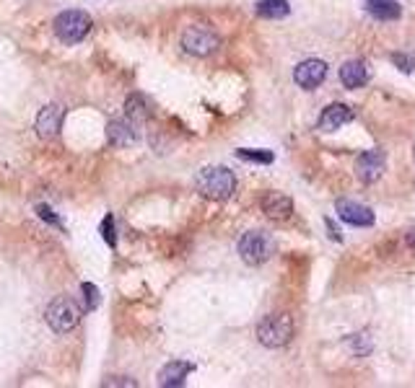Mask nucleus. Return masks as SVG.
Instances as JSON below:
<instances>
[{"mask_svg": "<svg viewBox=\"0 0 415 388\" xmlns=\"http://www.w3.org/2000/svg\"><path fill=\"white\" fill-rule=\"evenodd\" d=\"M366 13L374 16L377 21H397L402 16V8L395 0H369L366 3Z\"/></svg>", "mask_w": 415, "mask_h": 388, "instance_id": "obj_16", "label": "nucleus"}, {"mask_svg": "<svg viewBox=\"0 0 415 388\" xmlns=\"http://www.w3.org/2000/svg\"><path fill=\"white\" fill-rule=\"evenodd\" d=\"M257 16L262 18H283L291 13L288 0H257Z\"/></svg>", "mask_w": 415, "mask_h": 388, "instance_id": "obj_18", "label": "nucleus"}, {"mask_svg": "<svg viewBox=\"0 0 415 388\" xmlns=\"http://www.w3.org/2000/svg\"><path fill=\"white\" fill-rule=\"evenodd\" d=\"M148 114H151V109H148L146 96H140V93H130L128 101H125V117H128L133 125L138 127V125H143V122H146Z\"/></svg>", "mask_w": 415, "mask_h": 388, "instance_id": "obj_17", "label": "nucleus"}, {"mask_svg": "<svg viewBox=\"0 0 415 388\" xmlns=\"http://www.w3.org/2000/svg\"><path fill=\"white\" fill-rule=\"evenodd\" d=\"M107 140H110L112 148H130V145L138 143V132H135V125L125 119H112L107 125Z\"/></svg>", "mask_w": 415, "mask_h": 388, "instance_id": "obj_11", "label": "nucleus"}, {"mask_svg": "<svg viewBox=\"0 0 415 388\" xmlns=\"http://www.w3.org/2000/svg\"><path fill=\"white\" fill-rule=\"evenodd\" d=\"M81 290H83V295H86V308L93 311V308L99 306V290H96V285H91V282H83Z\"/></svg>", "mask_w": 415, "mask_h": 388, "instance_id": "obj_22", "label": "nucleus"}, {"mask_svg": "<svg viewBox=\"0 0 415 388\" xmlns=\"http://www.w3.org/2000/svg\"><path fill=\"white\" fill-rule=\"evenodd\" d=\"M387 169V155L384 150H366L356 158V176H359L361 184H374V181L382 179V173Z\"/></svg>", "mask_w": 415, "mask_h": 388, "instance_id": "obj_7", "label": "nucleus"}, {"mask_svg": "<svg viewBox=\"0 0 415 388\" xmlns=\"http://www.w3.org/2000/svg\"><path fill=\"white\" fill-rule=\"evenodd\" d=\"M353 119V109L345 107V104H330V107L322 111V117H319V130L322 132H332V130H338L342 127L345 122H351Z\"/></svg>", "mask_w": 415, "mask_h": 388, "instance_id": "obj_15", "label": "nucleus"}, {"mask_svg": "<svg viewBox=\"0 0 415 388\" xmlns=\"http://www.w3.org/2000/svg\"><path fill=\"white\" fill-rule=\"evenodd\" d=\"M182 47H185L187 54L208 57V54H213L221 47V39L208 26H190L185 29V34H182Z\"/></svg>", "mask_w": 415, "mask_h": 388, "instance_id": "obj_6", "label": "nucleus"}, {"mask_svg": "<svg viewBox=\"0 0 415 388\" xmlns=\"http://www.w3.org/2000/svg\"><path fill=\"white\" fill-rule=\"evenodd\" d=\"M335 210H338V217H340L342 223H348V226H359V228L374 226V212H371L366 205H361V202L338 199Z\"/></svg>", "mask_w": 415, "mask_h": 388, "instance_id": "obj_8", "label": "nucleus"}, {"mask_svg": "<svg viewBox=\"0 0 415 388\" xmlns=\"http://www.w3.org/2000/svg\"><path fill=\"white\" fill-rule=\"evenodd\" d=\"M324 78H327V63H322V60H304V63L296 65L294 70L296 86H301L306 91L317 88Z\"/></svg>", "mask_w": 415, "mask_h": 388, "instance_id": "obj_9", "label": "nucleus"}, {"mask_svg": "<svg viewBox=\"0 0 415 388\" xmlns=\"http://www.w3.org/2000/svg\"><path fill=\"white\" fill-rule=\"evenodd\" d=\"M195 187H197V192L203 197L223 202V199H229L236 192V176L226 166H208V169H203V171L197 173Z\"/></svg>", "mask_w": 415, "mask_h": 388, "instance_id": "obj_1", "label": "nucleus"}, {"mask_svg": "<svg viewBox=\"0 0 415 388\" xmlns=\"http://www.w3.org/2000/svg\"><path fill=\"white\" fill-rule=\"evenodd\" d=\"M104 386H138L135 380H117V378H110Z\"/></svg>", "mask_w": 415, "mask_h": 388, "instance_id": "obj_24", "label": "nucleus"}, {"mask_svg": "<svg viewBox=\"0 0 415 388\" xmlns=\"http://www.w3.org/2000/svg\"><path fill=\"white\" fill-rule=\"evenodd\" d=\"M37 212H39V217H42V220H45V223H50V226H63V223H60V220H57V215L55 212H52V210L47 208V205H39L37 208Z\"/></svg>", "mask_w": 415, "mask_h": 388, "instance_id": "obj_23", "label": "nucleus"}, {"mask_svg": "<svg viewBox=\"0 0 415 388\" xmlns=\"http://www.w3.org/2000/svg\"><path fill=\"white\" fill-rule=\"evenodd\" d=\"M193 371H195L193 362L172 360L169 365H164V368H161V373H158V383H161L164 388H176V386H182V383H185V378Z\"/></svg>", "mask_w": 415, "mask_h": 388, "instance_id": "obj_14", "label": "nucleus"}, {"mask_svg": "<svg viewBox=\"0 0 415 388\" xmlns=\"http://www.w3.org/2000/svg\"><path fill=\"white\" fill-rule=\"evenodd\" d=\"M259 205H262V212L270 220H278V223H283V220H288V217L294 215V202H291V197L280 194V192H268Z\"/></svg>", "mask_w": 415, "mask_h": 388, "instance_id": "obj_12", "label": "nucleus"}, {"mask_svg": "<svg viewBox=\"0 0 415 388\" xmlns=\"http://www.w3.org/2000/svg\"><path fill=\"white\" fill-rule=\"evenodd\" d=\"M294 336V318L288 313H273V316L262 318V324L257 326V339L259 344H265L270 350L286 347Z\"/></svg>", "mask_w": 415, "mask_h": 388, "instance_id": "obj_4", "label": "nucleus"}, {"mask_svg": "<svg viewBox=\"0 0 415 388\" xmlns=\"http://www.w3.org/2000/svg\"><path fill=\"white\" fill-rule=\"evenodd\" d=\"M273 254H276V241H273L270 233H265V231H249V233L241 235L239 256L244 264L259 267V264L268 262Z\"/></svg>", "mask_w": 415, "mask_h": 388, "instance_id": "obj_2", "label": "nucleus"}, {"mask_svg": "<svg viewBox=\"0 0 415 388\" xmlns=\"http://www.w3.org/2000/svg\"><path fill=\"white\" fill-rule=\"evenodd\" d=\"M407 246H410V251H413V254H415V233H413V235H410V238H407Z\"/></svg>", "mask_w": 415, "mask_h": 388, "instance_id": "obj_25", "label": "nucleus"}, {"mask_svg": "<svg viewBox=\"0 0 415 388\" xmlns=\"http://www.w3.org/2000/svg\"><path fill=\"white\" fill-rule=\"evenodd\" d=\"M63 119H65V109L60 104H47L37 114V135L45 137V140L55 137L60 132V127H63Z\"/></svg>", "mask_w": 415, "mask_h": 388, "instance_id": "obj_10", "label": "nucleus"}, {"mask_svg": "<svg viewBox=\"0 0 415 388\" xmlns=\"http://www.w3.org/2000/svg\"><path fill=\"white\" fill-rule=\"evenodd\" d=\"M392 63H395L402 72H415V54L395 52V54H392Z\"/></svg>", "mask_w": 415, "mask_h": 388, "instance_id": "obj_20", "label": "nucleus"}, {"mask_svg": "<svg viewBox=\"0 0 415 388\" xmlns=\"http://www.w3.org/2000/svg\"><path fill=\"white\" fill-rule=\"evenodd\" d=\"M241 161H252V163H273L276 161V155L270 153V150H247V148H241L236 150Z\"/></svg>", "mask_w": 415, "mask_h": 388, "instance_id": "obj_19", "label": "nucleus"}, {"mask_svg": "<svg viewBox=\"0 0 415 388\" xmlns=\"http://www.w3.org/2000/svg\"><path fill=\"white\" fill-rule=\"evenodd\" d=\"M55 34L60 42L65 45H78L83 42L89 31H91V16L89 13H83V10H63L60 16L55 18Z\"/></svg>", "mask_w": 415, "mask_h": 388, "instance_id": "obj_3", "label": "nucleus"}, {"mask_svg": "<svg viewBox=\"0 0 415 388\" xmlns=\"http://www.w3.org/2000/svg\"><path fill=\"white\" fill-rule=\"evenodd\" d=\"M45 318L52 332L68 334V332H73L75 326H78V321H81V308H78V303H75L73 298L60 295V298H55L47 306Z\"/></svg>", "mask_w": 415, "mask_h": 388, "instance_id": "obj_5", "label": "nucleus"}, {"mask_svg": "<svg viewBox=\"0 0 415 388\" xmlns=\"http://www.w3.org/2000/svg\"><path fill=\"white\" fill-rule=\"evenodd\" d=\"M102 238L112 246V249L117 246V235H114V217L112 215H107L102 220Z\"/></svg>", "mask_w": 415, "mask_h": 388, "instance_id": "obj_21", "label": "nucleus"}, {"mask_svg": "<svg viewBox=\"0 0 415 388\" xmlns=\"http://www.w3.org/2000/svg\"><path fill=\"white\" fill-rule=\"evenodd\" d=\"M369 78H371V70L363 60H348V63H342L340 81L345 88H361V86L369 83Z\"/></svg>", "mask_w": 415, "mask_h": 388, "instance_id": "obj_13", "label": "nucleus"}]
</instances>
